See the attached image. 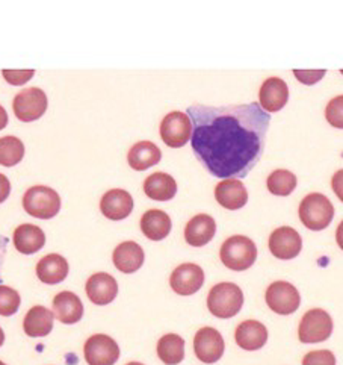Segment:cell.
I'll return each instance as SVG.
<instances>
[{
	"mask_svg": "<svg viewBox=\"0 0 343 365\" xmlns=\"http://www.w3.org/2000/svg\"><path fill=\"white\" fill-rule=\"evenodd\" d=\"M194 155L215 178L243 179L260 161L271 114L259 103L191 105Z\"/></svg>",
	"mask_w": 343,
	"mask_h": 365,
	"instance_id": "obj_1",
	"label": "cell"
},
{
	"mask_svg": "<svg viewBox=\"0 0 343 365\" xmlns=\"http://www.w3.org/2000/svg\"><path fill=\"white\" fill-rule=\"evenodd\" d=\"M243 307L242 289L231 282H221L215 285L207 296V308L218 319H231Z\"/></svg>",
	"mask_w": 343,
	"mask_h": 365,
	"instance_id": "obj_2",
	"label": "cell"
},
{
	"mask_svg": "<svg viewBox=\"0 0 343 365\" xmlns=\"http://www.w3.org/2000/svg\"><path fill=\"white\" fill-rule=\"evenodd\" d=\"M223 264L230 270H248L257 259V247L248 237L235 235L224 241L219 252Z\"/></svg>",
	"mask_w": 343,
	"mask_h": 365,
	"instance_id": "obj_3",
	"label": "cell"
},
{
	"mask_svg": "<svg viewBox=\"0 0 343 365\" xmlns=\"http://www.w3.org/2000/svg\"><path fill=\"white\" fill-rule=\"evenodd\" d=\"M334 206L321 192H312L300 203V218L310 230H322L333 222Z\"/></svg>",
	"mask_w": 343,
	"mask_h": 365,
	"instance_id": "obj_4",
	"label": "cell"
},
{
	"mask_svg": "<svg viewBox=\"0 0 343 365\" xmlns=\"http://www.w3.org/2000/svg\"><path fill=\"white\" fill-rule=\"evenodd\" d=\"M23 208L35 218L48 220V218L58 215L60 210V197L53 188L35 185L24 192Z\"/></svg>",
	"mask_w": 343,
	"mask_h": 365,
	"instance_id": "obj_5",
	"label": "cell"
},
{
	"mask_svg": "<svg viewBox=\"0 0 343 365\" xmlns=\"http://www.w3.org/2000/svg\"><path fill=\"white\" fill-rule=\"evenodd\" d=\"M333 334V320L324 309L315 308L304 314L301 319L298 336L300 341L305 344L322 343Z\"/></svg>",
	"mask_w": 343,
	"mask_h": 365,
	"instance_id": "obj_6",
	"label": "cell"
},
{
	"mask_svg": "<svg viewBox=\"0 0 343 365\" xmlns=\"http://www.w3.org/2000/svg\"><path fill=\"white\" fill-rule=\"evenodd\" d=\"M47 96L41 88H24L21 90L12 102L16 117L23 123H31V121L38 120L47 111Z\"/></svg>",
	"mask_w": 343,
	"mask_h": 365,
	"instance_id": "obj_7",
	"label": "cell"
},
{
	"mask_svg": "<svg viewBox=\"0 0 343 365\" xmlns=\"http://www.w3.org/2000/svg\"><path fill=\"white\" fill-rule=\"evenodd\" d=\"M161 137L168 148L179 149L192 137V123L186 113L173 111L161 123Z\"/></svg>",
	"mask_w": 343,
	"mask_h": 365,
	"instance_id": "obj_8",
	"label": "cell"
},
{
	"mask_svg": "<svg viewBox=\"0 0 343 365\" xmlns=\"http://www.w3.org/2000/svg\"><path fill=\"white\" fill-rule=\"evenodd\" d=\"M83 355L88 365H115L120 358V347L114 338L97 334L87 339Z\"/></svg>",
	"mask_w": 343,
	"mask_h": 365,
	"instance_id": "obj_9",
	"label": "cell"
},
{
	"mask_svg": "<svg viewBox=\"0 0 343 365\" xmlns=\"http://www.w3.org/2000/svg\"><path fill=\"white\" fill-rule=\"evenodd\" d=\"M268 307L280 315H290L300 308L301 296L289 282L278 281L268 287L265 294Z\"/></svg>",
	"mask_w": 343,
	"mask_h": 365,
	"instance_id": "obj_10",
	"label": "cell"
},
{
	"mask_svg": "<svg viewBox=\"0 0 343 365\" xmlns=\"http://www.w3.org/2000/svg\"><path fill=\"white\" fill-rule=\"evenodd\" d=\"M226 343L223 335L213 327H203L194 338V351L204 364H215L223 358Z\"/></svg>",
	"mask_w": 343,
	"mask_h": 365,
	"instance_id": "obj_11",
	"label": "cell"
},
{
	"mask_svg": "<svg viewBox=\"0 0 343 365\" xmlns=\"http://www.w3.org/2000/svg\"><path fill=\"white\" fill-rule=\"evenodd\" d=\"M204 284V272L200 265L186 262L179 265L169 277V285L180 296H192Z\"/></svg>",
	"mask_w": 343,
	"mask_h": 365,
	"instance_id": "obj_12",
	"label": "cell"
},
{
	"mask_svg": "<svg viewBox=\"0 0 343 365\" xmlns=\"http://www.w3.org/2000/svg\"><path fill=\"white\" fill-rule=\"evenodd\" d=\"M302 249V240L293 227L283 226L275 229L269 237V250L278 259L297 258Z\"/></svg>",
	"mask_w": 343,
	"mask_h": 365,
	"instance_id": "obj_13",
	"label": "cell"
},
{
	"mask_svg": "<svg viewBox=\"0 0 343 365\" xmlns=\"http://www.w3.org/2000/svg\"><path fill=\"white\" fill-rule=\"evenodd\" d=\"M260 108L265 113H278L289 101L287 83L280 78H269L262 83L259 93Z\"/></svg>",
	"mask_w": 343,
	"mask_h": 365,
	"instance_id": "obj_14",
	"label": "cell"
},
{
	"mask_svg": "<svg viewBox=\"0 0 343 365\" xmlns=\"http://www.w3.org/2000/svg\"><path fill=\"white\" fill-rule=\"evenodd\" d=\"M100 210L109 220H125L133 211V197L126 190L114 188L103 194Z\"/></svg>",
	"mask_w": 343,
	"mask_h": 365,
	"instance_id": "obj_15",
	"label": "cell"
},
{
	"mask_svg": "<svg viewBox=\"0 0 343 365\" xmlns=\"http://www.w3.org/2000/svg\"><path fill=\"white\" fill-rule=\"evenodd\" d=\"M87 296L94 305L105 307L114 302L118 294V284L115 277L107 273H95L87 282Z\"/></svg>",
	"mask_w": 343,
	"mask_h": 365,
	"instance_id": "obj_16",
	"label": "cell"
},
{
	"mask_svg": "<svg viewBox=\"0 0 343 365\" xmlns=\"http://www.w3.org/2000/svg\"><path fill=\"white\" fill-rule=\"evenodd\" d=\"M216 202L226 210L236 211L248 202V191L239 179H224L215 188Z\"/></svg>",
	"mask_w": 343,
	"mask_h": 365,
	"instance_id": "obj_17",
	"label": "cell"
},
{
	"mask_svg": "<svg viewBox=\"0 0 343 365\" xmlns=\"http://www.w3.org/2000/svg\"><path fill=\"white\" fill-rule=\"evenodd\" d=\"M112 259L117 270H120L121 273L130 274L141 269L145 259V255L138 242L125 241L121 242L120 246H117V249L114 250Z\"/></svg>",
	"mask_w": 343,
	"mask_h": 365,
	"instance_id": "obj_18",
	"label": "cell"
},
{
	"mask_svg": "<svg viewBox=\"0 0 343 365\" xmlns=\"http://www.w3.org/2000/svg\"><path fill=\"white\" fill-rule=\"evenodd\" d=\"M235 339L242 350H260L268 341V329L260 322L245 320L238 326Z\"/></svg>",
	"mask_w": 343,
	"mask_h": 365,
	"instance_id": "obj_19",
	"label": "cell"
},
{
	"mask_svg": "<svg viewBox=\"0 0 343 365\" xmlns=\"http://www.w3.org/2000/svg\"><path fill=\"white\" fill-rule=\"evenodd\" d=\"M216 232V223L211 215L199 214L188 222L185 227V240L189 246L203 247L212 241Z\"/></svg>",
	"mask_w": 343,
	"mask_h": 365,
	"instance_id": "obj_20",
	"label": "cell"
},
{
	"mask_svg": "<svg viewBox=\"0 0 343 365\" xmlns=\"http://www.w3.org/2000/svg\"><path fill=\"white\" fill-rule=\"evenodd\" d=\"M68 262L64 257H60L58 253H51L46 255L44 258L40 259V262L36 264V276L41 282L47 285H56L65 281V277L68 276Z\"/></svg>",
	"mask_w": 343,
	"mask_h": 365,
	"instance_id": "obj_21",
	"label": "cell"
},
{
	"mask_svg": "<svg viewBox=\"0 0 343 365\" xmlns=\"http://www.w3.org/2000/svg\"><path fill=\"white\" fill-rule=\"evenodd\" d=\"M53 315L64 324L80 322L83 317L82 300L71 291H63L53 299Z\"/></svg>",
	"mask_w": 343,
	"mask_h": 365,
	"instance_id": "obj_22",
	"label": "cell"
},
{
	"mask_svg": "<svg viewBox=\"0 0 343 365\" xmlns=\"http://www.w3.org/2000/svg\"><path fill=\"white\" fill-rule=\"evenodd\" d=\"M55 315L51 309L46 307H33L28 311L26 317L23 322L24 334L31 338H41L47 336L53 329Z\"/></svg>",
	"mask_w": 343,
	"mask_h": 365,
	"instance_id": "obj_23",
	"label": "cell"
},
{
	"mask_svg": "<svg viewBox=\"0 0 343 365\" xmlns=\"http://www.w3.org/2000/svg\"><path fill=\"white\" fill-rule=\"evenodd\" d=\"M12 240H14L16 249L23 255H33L41 250L46 245V235L43 232V229L29 223L20 225L14 230V237H12Z\"/></svg>",
	"mask_w": 343,
	"mask_h": 365,
	"instance_id": "obj_24",
	"label": "cell"
},
{
	"mask_svg": "<svg viewBox=\"0 0 343 365\" xmlns=\"http://www.w3.org/2000/svg\"><path fill=\"white\" fill-rule=\"evenodd\" d=\"M161 158H162V152L154 143L139 141L129 150L127 161L133 170H137V172H144V170L161 163Z\"/></svg>",
	"mask_w": 343,
	"mask_h": 365,
	"instance_id": "obj_25",
	"label": "cell"
},
{
	"mask_svg": "<svg viewBox=\"0 0 343 365\" xmlns=\"http://www.w3.org/2000/svg\"><path fill=\"white\" fill-rule=\"evenodd\" d=\"M144 192L147 197L159 202H167L171 200L177 192V184L173 176L167 173H153L144 182Z\"/></svg>",
	"mask_w": 343,
	"mask_h": 365,
	"instance_id": "obj_26",
	"label": "cell"
},
{
	"mask_svg": "<svg viewBox=\"0 0 343 365\" xmlns=\"http://www.w3.org/2000/svg\"><path fill=\"white\" fill-rule=\"evenodd\" d=\"M171 218L161 210L147 211L141 218L142 234L152 241H161L171 232Z\"/></svg>",
	"mask_w": 343,
	"mask_h": 365,
	"instance_id": "obj_27",
	"label": "cell"
},
{
	"mask_svg": "<svg viewBox=\"0 0 343 365\" xmlns=\"http://www.w3.org/2000/svg\"><path fill=\"white\" fill-rule=\"evenodd\" d=\"M157 356L167 365H177L185 359V339L177 334H167L157 343Z\"/></svg>",
	"mask_w": 343,
	"mask_h": 365,
	"instance_id": "obj_28",
	"label": "cell"
},
{
	"mask_svg": "<svg viewBox=\"0 0 343 365\" xmlns=\"http://www.w3.org/2000/svg\"><path fill=\"white\" fill-rule=\"evenodd\" d=\"M266 187L274 196H289L297 188V176L289 170H275L269 175Z\"/></svg>",
	"mask_w": 343,
	"mask_h": 365,
	"instance_id": "obj_29",
	"label": "cell"
},
{
	"mask_svg": "<svg viewBox=\"0 0 343 365\" xmlns=\"http://www.w3.org/2000/svg\"><path fill=\"white\" fill-rule=\"evenodd\" d=\"M24 158V144L17 137L0 138V165L12 167L17 165Z\"/></svg>",
	"mask_w": 343,
	"mask_h": 365,
	"instance_id": "obj_30",
	"label": "cell"
},
{
	"mask_svg": "<svg viewBox=\"0 0 343 365\" xmlns=\"http://www.w3.org/2000/svg\"><path fill=\"white\" fill-rule=\"evenodd\" d=\"M20 294L14 288L0 285V315L2 317H11L14 315L20 308Z\"/></svg>",
	"mask_w": 343,
	"mask_h": 365,
	"instance_id": "obj_31",
	"label": "cell"
},
{
	"mask_svg": "<svg viewBox=\"0 0 343 365\" xmlns=\"http://www.w3.org/2000/svg\"><path fill=\"white\" fill-rule=\"evenodd\" d=\"M325 118L332 126L343 129V96H337L329 101L325 109Z\"/></svg>",
	"mask_w": 343,
	"mask_h": 365,
	"instance_id": "obj_32",
	"label": "cell"
},
{
	"mask_svg": "<svg viewBox=\"0 0 343 365\" xmlns=\"http://www.w3.org/2000/svg\"><path fill=\"white\" fill-rule=\"evenodd\" d=\"M302 365H336V356L329 350H313L302 358Z\"/></svg>",
	"mask_w": 343,
	"mask_h": 365,
	"instance_id": "obj_33",
	"label": "cell"
},
{
	"mask_svg": "<svg viewBox=\"0 0 343 365\" xmlns=\"http://www.w3.org/2000/svg\"><path fill=\"white\" fill-rule=\"evenodd\" d=\"M2 75L8 83L14 85V87H21L33 78L35 70H4Z\"/></svg>",
	"mask_w": 343,
	"mask_h": 365,
	"instance_id": "obj_34",
	"label": "cell"
},
{
	"mask_svg": "<svg viewBox=\"0 0 343 365\" xmlns=\"http://www.w3.org/2000/svg\"><path fill=\"white\" fill-rule=\"evenodd\" d=\"M325 70H293V75L297 79L305 85H313L317 81H321L325 75Z\"/></svg>",
	"mask_w": 343,
	"mask_h": 365,
	"instance_id": "obj_35",
	"label": "cell"
},
{
	"mask_svg": "<svg viewBox=\"0 0 343 365\" xmlns=\"http://www.w3.org/2000/svg\"><path fill=\"white\" fill-rule=\"evenodd\" d=\"M332 185H333V191L336 192L339 200L343 202V170H339V172L334 173V176L332 179Z\"/></svg>",
	"mask_w": 343,
	"mask_h": 365,
	"instance_id": "obj_36",
	"label": "cell"
},
{
	"mask_svg": "<svg viewBox=\"0 0 343 365\" xmlns=\"http://www.w3.org/2000/svg\"><path fill=\"white\" fill-rule=\"evenodd\" d=\"M9 192H11V182L5 175L0 173V203H4L9 197Z\"/></svg>",
	"mask_w": 343,
	"mask_h": 365,
	"instance_id": "obj_37",
	"label": "cell"
},
{
	"mask_svg": "<svg viewBox=\"0 0 343 365\" xmlns=\"http://www.w3.org/2000/svg\"><path fill=\"white\" fill-rule=\"evenodd\" d=\"M9 240L0 234V282H2V269L5 264V257H6V247H8Z\"/></svg>",
	"mask_w": 343,
	"mask_h": 365,
	"instance_id": "obj_38",
	"label": "cell"
},
{
	"mask_svg": "<svg viewBox=\"0 0 343 365\" xmlns=\"http://www.w3.org/2000/svg\"><path fill=\"white\" fill-rule=\"evenodd\" d=\"M8 125V114L5 111V108L0 105V130L5 129Z\"/></svg>",
	"mask_w": 343,
	"mask_h": 365,
	"instance_id": "obj_39",
	"label": "cell"
},
{
	"mask_svg": "<svg viewBox=\"0 0 343 365\" xmlns=\"http://www.w3.org/2000/svg\"><path fill=\"white\" fill-rule=\"evenodd\" d=\"M336 241H337L339 247L343 250V222L339 225V227L336 230Z\"/></svg>",
	"mask_w": 343,
	"mask_h": 365,
	"instance_id": "obj_40",
	"label": "cell"
},
{
	"mask_svg": "<svg viewBox=\"0 0 343 365\" xmlns=\"http://www.w3.org/2000/svg\"><path fill=\"white\" fill-rule=\"evenodd\" d=\"M4 343H5V334L2 331V327H0V347L4 346Z\"/></svg>",
	"mask_w": 343,
	"mask_h": 365,
	"instance_id": "obj_41",
	"label": "cell"
},
{
	"mask_svg": "<svg viewBox=\"0 0 343 365\" xmlns=\"http://www.w3.org/2000/svg\"><path fill=\"white\" fill-rule=\"evenodd\" d=\"M127 365H144V364H141V362H129Z\"/></svg>",
	"mask_w": 343,
	"mask_h": 365,
	"instance_id": "obj_42",
	"label": "cell"
},
{
	"mask_svg": "<svg viewBox=\"0 0 343 365\" xmlns=\"http://www.w3.org/2000/svg\"><path fill=\"white\" fill-rule=\"evenodd\" d=\"M0 365H6V364H4V362H2V361H0Z\"/></svg>",
	"mask_w": 343,
	"mask_h": 365,
	"instance_id": "obj_43",
	"label": "cell"
}]
</instances>
